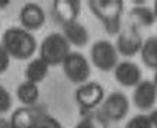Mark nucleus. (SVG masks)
<instances>
[{"label":"nucleus","instance_id":"obj_7","mask_svg":"<svg viewBox=\"0 0 157 128\" xmlns=\"http://www.w3.org/2000/svg\"><path fill=\"white\" fill-rule=\"evenodd\" d=\"M128 111H129V100L127 98V95L122 93V92H112L106 99L102 102V108L99 112L108 122L109 121L118 122V121L125 118Z\"/></svg>","mask_w":157,"mask_h":128},{"label":"nucleus","instance_id":"obj_4","mask_svg":"<svg viewBox=\"0 0 157 128\" xmlns=\"http://www.w3.org/2000/svg\"><path fill=\"white\" fill-rule=\"evenodd\" d=\"M74 99L82 111V115L93 112L102 103V100H105L103 86L98 82H86L76 89Z\"/></svg>","mask_w":157,"mask_h":128},{"label":"nucleus","instance_id":"obj_13","mask_svg":"<svg viewBox=\"0 0 157 128\" xmlns=\"http://www.w3.org/2000/svg\"><path fill=\"white\" fill-rule=\"evenodd\" d=\"M63 28V35L64 38L68 41L70 45H76V47H84L89 42V32L84 25H82L80 22H71L61 26Z\"/></svg>","mask_w":157,"mask_h":128},{"label":"nucleus","instance_id":"obj_9","mask_svg":"<svg viewBox=\"0 0 157 128\" xmlns=\"http://www.w3.org/2000/svg\"><path fill=\"white\" fill-rule=\"evenodd\" d=\"M82 12V3L78 0H56L52 3L51 15L54 22L58 25H67V23L76 22Z\"/></svg>","mask_w":157,"mask_h":128},{"label":"nucleus","instance_id":"obj_10","mask_svg":"<svg viewBox=\"0 0 157 128\" xmlns=\"http://www.w3.org/2000/svg\"><path fill=\"white\" fill-rule=\"evenodd\" d=\"M19 21H21V28L26 29L29 32L38 31L45 25V12L38 3L29 2L25 3L19 12Z\"/></svg>","mask_w":157,"mask_h":128},{"label":"nucleus","instance_id":"obj_16","mask_svg":"<svg viewBox=\"0 0 157 128\" xmlns=\"http://www.w3.org/2000/svg\"><path fill=\"white\" fill-rule=\"evenodd\" d=\"M17 99L23 103V106H32L39 99V87L38 84L25 80L16 87Z\"/></svg>","mask_w":157,"mask_h":128},{"label":"nucleus","instance_id":"obj_3","mask_svg":"<svg viewBox=\"0 0 157 128\" xmlns=\"http://www.w3.org/2000/svg\"><path fill=\"white\" fill-rule=\"evenodd\" d=\"M71 45L64 38L61 32H52L47 35L39 45V58H42L48 66H61L67 58Z\"/></svg>","mask_w":157,"mask_h":128},{"label":"nucleus","instance_id":"obj_21","mask_svg":"<svg viewBox=\"0 0 157 128\" xmlns=\"http://www.w3.org/2000/svg\"><path fill=\"white\" fill-rule=\"evenodd\" d=\"M125 128H153L150 119H148V115H144V114H138L129 119Z\"/></svg>","mask_w":157,"mask_h":128},{"label":"nucleus","instance_id":"obj_15","mask_svg":"<svg viewBox=\"0 0 157 128\" xmlns=\"http://www.w3.org/2000/svg\"><path fill=\"white\" fill-rule=\"evenodd\" d=\"M48 72H50V66L38 57L28 63V66L25 68V77L28 82L38 84L45 80V77L48 76Z\"/></svg>","mask_w":157,"mask_h":128},{"label":"nucleus","instance_id":"obj_12","mask_svg":"<svg viewBox=\"0 0 157 128\" xmlns=\"http://www.w3.org/2000/svg\"><path fill=\"white\" fill-rule=\"evenodd\" d=\"M113 77L121 86L135 87L141 82V68L132 61H121L113 68Z\"/></svg>","mask_w":157,"mask_h":128},{"label":"nucleus","instance_id":"obj_17","mask_svg":"<svg viewBox=\"0 0 157 128\" xmlns=\"http://www.w3.org/2000/svg\"><path fill=\"white\" fill-rule=\"evenodd\" d=\"M141 61L148 68L157 70V35L147 38L141 47Z\"/></svg>","mask_w":157,"mask_h":128},{"label":"nucleus","instance_id":"obj_1","mask_svg":"<svg viewBox=\"0 0 157 128\" xmlns=\"http://www.w3.org/2000/svg\"><path fill=\"white\" fill-rule=\"evenodd\" d=\"M0 42L9 57L15 60H29L38 48L36 38L32 35V32L21 26L7 28L2 35Z\"/></svg>","mask_w":157,"mask_h":128},{"label":"nucleus","instance_id":"obj_20","mask_svg":"<svg viewBox=\"0 0 157 128\" xmlns=\"http://www.w3.org/2000/svg\"><path fill=\"white\" fill-rule=\"evenodd\" d=\"M34 128H63V125L52 115H48V114H44V112H38L36 118H35Z\"/></svg>","mask_w":157,"mask_h":128},{"label":"nucleus","instance_id":"obj_22","mask_svg":"<svg viewBox=\"0 0 157 128\" xmlns=\"http://www.w3.org/2000/svg\"><path fill=\"white\" fill-rule=\"evenodd\" d=\"M12 103L13 100H12V95L9 93V90L0 84V114H6L10 111Z\"/></svg>","mask_w":157,"mask_h":128},{"label":"nucleus","instance_id":"obj_14","mask_svg":"<svg viewBox=\"0 0 157 128\" xmlns=\"http://www.w3.org/2000/svg\"><path fill=\"white\" fill-rule=\"evenodd\" d=\"M36 114L38 111H34L29 106H21L15 109L9 119L12 128H34Z\"/></svg>","mask_w":157,"mask_h":128},{"label":"nucleus","instance_id":"obj_23","mask_svg":"<svg viewBox=\"0 0 157 128\" xmlns=\"http://www.w3.org/2000/svg\"><path fill=\"white\" fill-rule=\"evenodd\" d=\"M9 66H10V57L0 42V74H3L9 68Z\"/></svg>","mask_w":157,"mask_h":128},{"label":"nucleus","instance_id":"obj_24","mask_svg":"<svg viewBox=\"0 0 157 128\" xmlns=\"http://www.w3.org/2000/svg\"><path fill=\"white\" fill-rule=\"evenodd\" d=\"M148 119H150L153 128H157V109H153V111L148 114Z\"/></svg>","mask_w":157,"mask_h":128},{"label":"nucleus","instance_id":"obj_6","mask_svg":"<svg viewBox=\"0 0 157 128\" xmlns=\"http://www.w3.org/2000/svg\"><path fill=\"white\" fill-rule=\"evenodd\" d=\"M63 73L66 77L74 84H83L89 80L92 70H90L89 60L80 52H70L67 58L63 61Z\"/></svg>","mask_w":157,"mask_h":128},{"label":"nucleus","instance_id":"obj_26","mask_svg":"<svg viewBox=\"0 0 157 128\" xmlns=\"http://www.w3.org/2000/svg\"><path fill=\"white\" fill-rule=\"evenodd\" d=\"M9 5H10L9 0H0V9H6Z\"/></svg>","mask_w":157,"mask_h":128},{"label":"nucleus","instance_id":"obj_27","mask_svg":"<svg viewBox=\"0 0 157 128\" xmlns=\"http://www.w3.org/2000/svg\"><path fill=\"white\" fill-rule=\"evenodd\" d=\"M153 13H154V17H156V22H157V0L154 2V7H153Z\"/></svg>","mask_w":157,"mask_h":128},{"label":"nucleus","instance_id":"obj_2","mask_svg":"<svg viewBox=\"0 0 157 128\" xmlns=\"http://www.w3.org/2000/svg\"><path fill=\"white\" fill-rule=\"evenodd\" d=\"M87 6L109 35H118L121 32V17L124 13L122 0H89Z\"/></svg>","mask_w":157,"mask_h":128},{"label":"nucleus","instance_id":"obj_8","mask_svg":"<svg viewBox=\"0 0 157 128\" xmlns=\"http://www.w3.org/2000/svg\"><path fill=\"white\" fill-rule=\"evenodd\" d=\"M143 38L135 25H131L128 28L121 29V32L118 33L117 38V51L118 54L124 57H134L141 51L143 47Z\"/></svg>","mask_w":157,"mask_h":128},{"label":"nucleus","instance_id":"obj_11","mask_svg":"<svg viewBox=\"0 0 157 128\" xmlns=\"http://www.w3.org/2000/svg\"><path fill=\"white\" fill-rule=\"evenodd\" d=\"M132 102L137 109L148 111L157 103V87L151 80H141L134 87Z\"/></svg>","mask_w":157,"mask_h":128},{"label":"nucleus","instance_id":"obj_25","mask_svg":"<svg viewBox=\"0 0 157 128\" xmlns=\"http://www.w3.org/2000/svg\"><path fill=\"white\" fill-rule=\"evenodd\" d=\"M0 128H12L10 121H9V119H6V118L0 117Z\"/></svg>","mask_w":157,"mask_h":128},{"label":"nucleus","instance_id":"obj_5","mask_svg":"<svg viewBox=\"0 0 157 128\" xmlns=\"http://www.w3.org/2000/svg\"><path fill=\"white\" fill-rule=\"evenodd\" d=\"M118 51L117 47L108 41L99 39L90 48V60L92 64L102 72H111L118 64Z\"/></svg>","mask_w":157,"mask_h":128},{"label":"nucleus","instance_id":"obj_19","mask_svg":"<svg viewBox=\"0 0 157 128\" xmlns=\"http://www.w3.org/2000/svg\"><path fill=\"white\" fill-rule=\"evenodd\" d=\"M74 128H108V121L98 112H89L83 115V118L76 124Z\"/></svg>","mask_w":157,"mask_h":128},{"label":"nucleus","instance_id":"obj_18","mask_svg":"<svg viewBox=\"0 0 157 128\" xmlns=\"http://www.w3.org/2000/svg\"><path fill=\"white\" fill-rule=\"evenodd\" d=\"M129 19L135 26H151L156 22L153 9H148L147 6H134L129 10Z\"/></svg>","mask_w":157,"mask_h":128},{"label":"nucleus","instance_id":"obj_28","mask_svg":"<svg viewBox=\"0 0 157 128\" xmlns=\"http://www.w3.org/2000/svg\"><path fill=\"white\" fill-rule=\"evenodd\" d=\"M153 83H154V86L157 87V70L154 72V79H153Z\"/></svg>","mask_w":157,"mask_h":128}]
</instances>
